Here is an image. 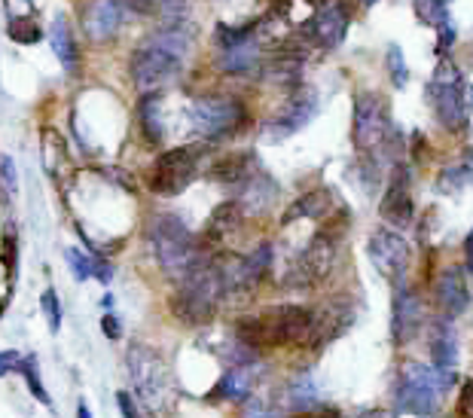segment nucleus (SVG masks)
<instances>
[{"label":"nucleus","mask_w":473,"mask_h":418,"mask_svg":"<svg viewBox=\"0 0 473 418\" xmlns=\"http://www.w3.org/2000/svg\"><path fill=\"white\" fill-rule=\"evenodd\" d=\"M348 31V12L342 4H327L324 10H318V16L303 25V37H309L314 46L321 49H333L346 40Z\"/></svg>","instance_id":"nucleus-16"},{"label":"nucleus","mask_w":473,"mask_h":418,"mask_svg":"<svg viewBox=\"0 0 473 418\" xmlns=\"http://www.w3.org/2000/svg\"><path fill=\"white\" fill-rule=\"evenodd\" d=\"M77 418H92V413H89V406H86V403H80V406H77Z\"/></svg>","instance_id":"nucleus-52"},{"label":"nucleus","mask_w":473,"mask_h":418,"mask_svg":"<svg viewBox=\"0 0 473 418\" xmlns=\"http://www.w3.org/2000/svg\"><path fill=\"white\" fill-rule=\"evenodd\" d=\"M64 259L70 263V269H74V278H77V281L92 278V259L83 257L77 248H68V250H64Z\"/></svg>","instance_id":"nucleus-37"},{"label":"nucleus","mask_w":473,"mask_h":418,"mask_svg":"<svg viewBox=\"0 0 473 418\" xmlns=\"http://www.w3.org/2000/svg\"><path fill=\"white\" fill-rule=\"evenodd\" d=\"M123 19H126V6L119 0H89L80 16L86 37L95 43L117 37V31L123 28Z\"/></svg>","instance_id":"nucleus-15"},{"label":"nucleus","mask_w":473,"mask_h":418,"mask_svg":"<svg viewBox=\"0 0 473 418\" xmlns=\"http://www.w3.org/2000/svg\"><path fill=\"white\" fill-rule=\"evenodd\" d=\"M92 275H95L98 281H104V284H107V281L113 278V269H110V263H104L102 257H95V259H92Z\"/></svg>","instance_id":"nucleus-48"},{"label":"nucleus","mask_w":473,"mask_h":418,"mask_svg":"<svg viewBox=\"0 0 473 418\" xmlns=\"http://www.w3.org/2000/svg\"><path fill=\"white\" fill-rule=\"evenodd\" d=\"M314 113H318V95H314V89H303L269 119V126H266L269 138L284 141V138H290V135L303 132L314 119Z\"/></svg>","instance_id":"nucleus-13"},{"label":"nucleus","mask_w":473,"mask_h":418,"mask_svg":"<svg viewBox=\"0 0 473 418\" xmlns=\"http://www.w3.org/2000/svg\"><path fill=\"white\" fill-rule=\"evenodd\" d=\"M379 4V0H361V6H367V10H370V6H376Z\"/></svg>","instance_id":"nucleus-54"},{"label":"nucleus","mask_w":473,"mask_h":418,"mask_svg":"<svg viewBox=\"0 0 473 418\" xmlns=\"http://www.w3.org/2000/svg\"><path fill=\"white\" fill-rule=\"evenodd\" d=\"M333 259H336V242L330 239V233H318L303 248V254L293 259V266L284 281H288L290 287L321 284V281L330 275V269H333Z\"/></svg>","instance_id":"nucleus-10"},{"label":"nucleus","mask_w":473,"mask_h":418,"mask_svg":"<svg viewBox=\"0 0 473 418\" xmlns=\"http://www.w3.org/2000/svg\"><path fill=\"white\" fill-rule=\"evenodd\" d=\"M49 43H53V53L59 55L61 68L68 70V74H74L77 70V43L70 37V28H68V19L64 16H55L53 28H49Z\"/></svg>","instance_id":"nucleus-27"},{"label":"nucleus","mask_w":473,"mask_h":418,"mask_svg":"<svg viewBox=\"0 0 473 418\" xmlns=\"http://www.w3.org/2000/svg\"><path fill=\"white\" fill-rule=\"evenodd\" d=\"M254 364L250 366H229L224 373V379L217 381V388H214V398H224V400H232V403H241L250 398V391H254Z\"/></svg>","instance_id":"nucleus-25"},{"label":"nucleus","mask_w":473,"mask_h":418,"mask_svg":"<svg viewBox=\"0 0 473 418\" xmlns=\"http://www.w3.org/2000/svg\"><path fill=\"white\" fill-rule=\"evenodd\" d=\"M190 119H192V128H196L202 138L217 141V138H226V135L239 132L248 119V111L239 98H226V95L199 98L196 104L190 107Z\"/></svg>","instance_id":"nucleus-8"},{"label":"nucleus","mask_w":473,"mask_h":418,"mask_svg":"<svg viewBox=\"0 0 473 418\" xmlns=\"http://www.w3.org/2000/svg\"><path fill=\"white\" fill-rule=\"evenodd\" d=\"M257 61H260V37H257V31H254L248 40L224 49V61L220 64H224L226 74H248V70L257 68Z\"/></svg>","instance_id":"nucleus-26"},{"label":"nucleus","mask_w":473,"mask_h":418,"mask_svg":"<svg viewBox=\"0 0 473 418\" xmlns=\"http://www.w3.org/2000/svg\"><path fill=\"white\" fill-rule=\"evenodd\" d=\"M117 406H119V413H123V418H141L138 403L132 400V394H128V391H119L117 394Z\"/></svg>","instance_id":"nucleus-43"},{"label":"nucleus","mask_w":473,"mask_h":418,"mask_svg":"<svg viewBox=\"0 0 473 418\" xmlns=\"http://www.w3.org/2000/svg\"><path fill=\"white\" fill-rule=\"evenodd\" d=\"M306 4H312V6H318V10H324V6L330 4V0H306Z\"/></svg>","instance_id":"nucleus-53"},{"label":"nucleus","mask_w":473,"mask_h":418,"mask_svg":"<svg viewBox=\"0 0 473 418\" xmlns=\"http://www.w3.org/2000/svg\"><path fill=\"white\" fill-rule=\"evenodd\" d=\"M43 162H46V171L53 175L55 180L61 184V171L59 165L68 162V147H64V141L59 138V132H43Z\"/></svg>","instance_id":"nucleus-32"},{"label":"nucleus","mask_w":473,"mask_h":418,"mask_svg":"<svg viewBox=\"0 0 473 418\" xmlns=\"http://www.w3.org/2000/svg\"><path fill=\"white\" fill-rule=\"evenodd\" d=\"M464 263H468V272H473V229L464 239Z\"/></svg>","instance_id":"nucleus-50"},{"label":"nucleus","mask_w":473,"mask_h":418,"mask_svg":"<svg viewBox=\"0 0 473 418\" xmlns=\"http://www.w3.org/2000/svg\"><path fill=\"white\" fill-rule=\"evenodd\" d=\"M156 6H159V10L171 21H177L181 16H186V6H190V0H156Z\"/></svg>","instance_id":"nucleus-39"},{"label":"nucleus","mask_w":473,"mask_h":418,"mask_svg":"<svg viewBox=\"0 0 473 418\" xmlns=\"http://www.w3.org/2000/svg\"><path fill=\"white\" fill-rule=\"evenodd\" d=\"M470 98H473V89H470Z\"/></svg>","instance_id":"nucleus-55"},{"label":"nucleus","mask_w":473,"mask_h":418,"mask_svg":"<svg viewBox=\"0 0 473 418\" xmlns=\"http://www.w3.org/2000/svg\"><path fill=\"white\" fill-rule=\"evenodd\" d=\"M314 403H318V398H314V385L309 379L290 381V385L281 391V406L290 409V413H306V409H314Z\"/></svg>","instance_id":"nucleus-31"},{"label":"nucleus","mask_w":473,"mask_h":418,"mask_svg":"<svg viewBox=\"0 0 473 418\" xmlns=\"http://www.w3.org/2000/svg\"><path fill=\"white\" fill-rule=\"evenodd\" d=\"M458 415L461 418H473V381H468L461 391V400H458Z\"/></svg>","instance_id":"nucleus-45"},{"label":"nucleus","mask_w":473,"mask_h":418,"mask_svg":"<svg viewBox=\"0 0 473 418\" xmlns=\"http://www.w3.org/2000/svg\"><path fill=\"white\" fill-rule=\"evenodd\" d=\"M0 180H4L6 193H16V165L10 156H0Z\"/></svg>","instance_id":"nucleus-41"},{"label":"nucleus","mask_w":473,"mask_h":418,"mask_svg":"<svg viewBox=\"0 0 473 418\" xmlns=\"http://www.w3.org/2000/svg\"><path fill=\"white\" fill-rule=\"evenodd\" d=\"M357 418H394V413H388V409H370V413H363Z\"/></svg>","instance_id":"nucleus-51"},{"label":"nucleus","mask_w":473,"mask_h":418,"mask_svg":"<svg viewBox=\"0 0 473 418\" xmlns=\"http://www.w3.org/2000/svg\"><path fill=\"white\" fill-rule=\"evenodd\" d=\"M257 171H260V165H257L254 153H232V156H224L220 162H214L208 177L226 186H241L248 177H254Z\"/></svg>","instance_id":"nucleus-21"},{"label":"nucleus","mask_w":473,"mask_h":418,"mask_svg":"<svg viewBox=\"0 0 473 418\" xmlns=\"http://www.w3.org/2000/svg\"><path fill=\"white\" fill-rule=\"evenodd\" d=\"M241 217H245V211H241L239 201H235V199L224 201V205L211 214V220H208V235H214V239H224L226 233H232V229L241 226Z\"/></svg>","instance_id":"nucleus-30"},{"label":"nucleus","mask_w":473,"mask_h":418,"mask_svg":"<svg viewBox=\"0 0 473 418\" xmlns=\"http://www.w3.org/2000/svg\"><path fill=\"white\" fill-rule=\"evenodd\" d=\"M425 324V302L415 293V287L397 281L394 284V308H391V336L397 345H406Z\"/></svg>","instance_id":"nucleus-12"},{"label":"nucleus","mask_w":473,"mask_h":418,"mask_svg":"<svg viewBox=\"0 0 473 418\" xmlns=\"http://www.w3.org/2000/svg\"><path fill=\"white\" fill-rule=\"evenodd\" d=\"M126 366H128V379H132L135 394H138L141 406H144L150 415L168 418L175 413V403H177L175 376H171L168 364L162 360L159 351L150 348L144 342L128 345Z\"/></svg>","instance_id":"nucleus-3"},{"label":"nucleus","mask_w":473,"mask_h":418,"mask_svg":"<svg viewBox=\"0 0 473 418\" xmlns=\"http://www.w3.org/2000/svg\"><path fill=\"white\" fill-rule=\"evenodd\" d=\"M275 199H278V184L266 175V171H257L254 177H248L245 184L239 186V199L235 201L241 205V211L260 214V211H266Z\"/></svg>","instance_id":"nucleus-19"},{"label":"nucleus","mask_w":473,"mask_h":418,"mask_svg":"<svg viewBox=\"0 0 473 418\" xmlns=\"http://www.w3.org/2000/svg\"><path fill=\"white\" fill-rule=\"evenodd\" d=\"M226 299L224 287V263L217 259H202L196 269L190 272L177 293L171 297V312L181 324H211L217 315V306Z\"/></svg>","instance_id":"nucleus-4"},{"label":"nucleus","mask_w":473,"mask_h":418,"mask_svg":"<svg viewBox=\"0 0 473 418\" xmlns=\"http://www.w3.org/2000/svg\"><path fill=\"white\" fill-rule=\"evenodd\" d=\"M40 306H43V315H46V321H49V330L59 333L61 330V306H59V293H55L53 287H49V291L40 297Z\"/></svg>","instance_id":"nucleus-36"},{"label":"nucleus","mask_w":473,"mask_h":418,"mask_svg":"<svg viewBox=\"0 0 473 418\" xmlns=\"http://www.w3.org/2000/svg\"><path fill=\"white\" fill-rule=\"evenodd\" d=\"M428 351H431V364L440 370H453L458 360V339L449 318H440L428 330Z\"/></svg>","instance_id":"nucleus-20"},{"label":"nucleus","mask_w":473,"mask_h":418,"mask_svg":"<svg viewBox=\"0 0 473 418\" xmlns=\"http://www.w3.org/2000/svg\"><path fill=\"white\" fill-rule=\"evenodd\" d=\"M351 138L361 153H379L388 147L391 138V117L388 104L376 92H361L355 95V113H351Z\"/></svg>","instance_id":"nucleus-7"},{"label":"nucleus","mask_w":473,"mask_h":418,"mask_svg":"<svg viewBox=\"0 0 473 418\" xmlns=\"http://www.w3.org/2000/svg\"><path fill=\"white\" fill-rule=\"evenodd\" d=\"M232 333L254 351L281 348V345H309L318 336V321H314V312L303 306H275L263 315L239 318Z\"/></svg>","instance_id":"nucleus-1"},{"label":"nucleus","mask_w":473,"mask_h":418,"mask_svg":"<svg viewBox=\"0 0 473 418\" xmlns=\"http://www.w3.org/2000/svg\"><path fill=\"white\" fill-rule=\"evenodd\" d=\"M102 330H104L107 339H119V336H123V324L113 318V315H104V318H102Z\"/></svg>","instance_id":"nucleus-47"},{"label":"nucleus","mask_w":473,"mask_h":418,"mask_svg":"<svg viewBox=\"0 0 473 418\" xmlns=\"http://www.w3.org/2000/svg\"><path fill=\"white\" fill-rule=\"evenodd\" d=\"M428 98H431L434 117L446 132H461L468 126V86L464 74L449 59H440L431 83H428Z\"/></svg>","instance_id":"nucleus-6"},{"label":"nucleus","mask_w":473,"mask_h":418,"mask_svg":"<svg viewBox=\"0 0 473 418\" xmlns=\"http://www.w3.org/2000/svg\"><path fill=\"white\" fill-rule=\"evenodd\" d=\"M412 10L421 25L436 31V49H440V55L446 59V49L455 43V28H453V21H449L446 0H412Z\"/></svg>","instance_id":"nucleus-18"},{"label":"nucleus","mask_w":473,"mask_h":418,"mask_svg":"<svg viewBox=\"0 0 473 418\" xmlns=\"http://www.w3.org/2000/svg\"><path fill=\"white\" fill-rule=\"evenodd\" d=\"M333 208V199H330V190H312V193H303L299 199L290 201V208L281 214V223L284 226H290L293 220H321L324 214Z\"/></svg>","instance_id":"nucleus-24"},{"label":"nucleus","mask_w":473,"mask_h":418,"mask_svg":"<svg viewBox=\"0 0 473 418\" xmlns=\"http://www.w3.org/2000/svg\"><path fill=\"white\" fill-rule=\"evenodd\" d=\"M293 418H346L336 406H314V409H306V413H297Z\"/></svg>","instance_id":"nucleus-44"},{"label":"nucleus","mask_w":473,"mask_h":418,"mask_svg":"<svg viewBox=\"0 0 473 418\" xmlns=\"http://www.w3.org/2000/svg\"><path fill=\"white\" fill-rule=\"evenodd\" d=\"M21 357L19 351H0V376H10V373H19V366H21Z\"/></svg>","instance_id":"nucleus-42"},{"label":"nucleus","mask_w":473,"mask_h":418,"mask_svg":"<svg viewBox=\"0 0 473 418\" xmlns=\"http://www.w3.org/2000/svg\"><path fill=\"white\" fill-rule=\"evenodd\" d=\"M367 257L379 275L397 284V281H404V272L410 266V242L394 229H376L367 242Z\"/></svg>","instance_id":"nucleus-11"},{"label":"nucleus","mask_w":473,"mask_h":418,"mask_svg":"<svg viewBox=\"0 0 473 418\" xmlns=\"http://www.w3.org/2000/svg\"><path fill=\"white\" fill-rule=\"evenodd\" d=\"M141 128H144V138L150 143H162L165 138V128H162V117H159V95L156 92H147L144 98H141Z\"/></svg>","instance_id":"nucleus-28"},{"label":"nucleus","mask_w":473,"mask_h":418,"mask_svg":"<svg viewBox=\"0 0 473 418\" xmlns=\"http://www.w3.org/2000/svg\"><path fill=\"white\" fill-rule=\"evenodd\" d=\"M436 403H440V394L428 391L421 385H412V381L400 379V385L394 388V406L400 413H410V415H431L436 413Z\"/></svg>","instance_id":"nucleus-22"},{"label":"nucleus","mask_w":473,"mask_h":418,"mask_svg":"<svg viewBox=\"0 0 473 418\" xmlns=\"http://www.w3.org/2000/svg\"><path fill=\"white\" fill-rule=\"evenodd\" d=\"M245 418H278V415H275V409H269L263 400H250L245 409Z\"/></svg>","instance_id":"nucleus-46"},{"label":"nucleus","mask_w":473,"mask_h":418,"mask_svg":"<svg viewBox=\"0 0 473 418\" xmlns=\"http://www.w3.org/2000/svg\"><path fill=\"white\" fill-rule=\"evenodd\" d=\"M19 373L25 376V381H28V388H31V394L37 398L40 403H46L49 406V394H46V388H43V381H40V373H37V357H25L21 360V366H19Z\"/></svg>","instance_id":"nucleus-34"},{"label":"nucleus","mask_w":473,"mask_h":418,"mask_svg":"<svg viewBox=\"0 0 473 418\" xmlns=\"http://www.w3.org/2000/svg\"><path fill=\"white\" fill-rule=\"evenodd\" d=\"M150 248H153L156 259H159L162 272L171 278H186L199 263L205 259L199 242L192 239V233L186 229V223L175 214H159L153 217L147 229Z\"/></svg>","instance_id":"nucleus-5"},{"label":"nucleus","mask_w":473,"mask_h":418,"mask_svg":"<svg viewBox=\"0 0 473 418\" xmlns=\"http://www.w3.org/2000/svg\"><path fill=\"white\" fill-rule=\"evenodd\" d=\"M4 259H6V269H10V278L16 275V229L6 226L4 235Z\"/></svg>","instance_id":"nucleus-38"},{"label":"nucleus","mask_w":473,"mask_h":418,"mask_svg":"<svg viewBox=\"0 0 473 418\" xmlns=\"http://www.w3.org/2000/svg\"><path fill=\"white\" fill-rule=\"evenodd\" d=\"M199 160H202V150L199 147L165 150L159 160L153 162V171H150V190L159 193V196H177V193H183L192 184V177H196Z\"/></svg>","instance_id":"nucleus-9"},{"label":"nucleus","mask_w":473,"mask_h":418,"mask_svg":"<svg viewBox=\"0 0 473 418\" xmlns=\"http://www.w3.org/2000/svg\"><path fill=\"white\" fill-rule=\"evenodd\" d=\"M400 379L412 381V385L428 388V391L440 394V398L449 391V388L455 385V373H453V370H440V366H425V364H415V360L404 364V370H400Z\"/></svg>","instance_id":"nucleus-23"},{"label":"nucleus","mask_w":473,"mask_h":418,"mask_svg":"<svg viewBox=\"0 0 473 418\" xmlns=\"http://www.w3.org/2000/svg\"><path fill=\"white\" fill-rule=\"evenodd\" d=\"M385 64H388L394 89H406V83H410V68H406L404 53H400L397 43H391V46H388V53H385Z\"/></svg>","instance_id":"nucleus-33"},{"label":"nucleus","mask_w":473,"mask_h":418,"mask_svg":"<svg viewBox=\"0 0 473 418\" xmlns=\"http://www.w3.org/2000/svg\"><path fill=\"white\" fill-rule=\"evenodd\" d=\"M379 214H382L385 223H391L394 229H406L412 223L415 205H412V190H410V171L404 165L394 168V175L388 180L382 193V201H379Z\"/></svg>","instance_id":"nucleus-14"},{"label":"nucleus","mask_w":473,"mask_h":418,"mask_svg":"<svg viewBox=\"0 0 473 418\" xmlns=\"http://www.w3.org/2000/svg\"><path fill=\"white\" fill-rule=\"evenodd\" d=\"M119 4L135 12H153L156 10V0H119Z\"/></svg>","instance_id":"nucleus-49"},{"label":"nucleus","mask_w":473,"mask_h":418,"mask_svg":"<svg viewBox=\"0 0 473 418\" xmlns=\"http://www.w3.org/2000/svg\"><path fill=\"white\" fill-rule=\"evenodd\" d=\"M6 16H10V21H16V19H34L31 0H10V4H6Z\"/></svg>","instance_id":"nucleus-40"},{"label":"nucleus","mask_w":473,"mask_h":418,"mask_svg":"<svg viewBox=\"0 0 473 418\" xmlns=\"http://www.w3.org/2000/svg\"><path fill=\"white\" fill-rule=\"evenodd\" d=\"M6 34H10V37L16 40V43H40L43 40V31L37 28V21H34V19H16V21H10Z\"/></svg>","instance_id":"nucleus-35"},{"label":"nucleus","mask_w":473,"mask_h":418,"mask_svg":"<svg viewBox=\"0 0 473 418\" xmlns=\"http://www.w3.org/2000/svg\"><path fill=\"white\" fill-rule=\"evenodd\" d=\"M473 184V153L464 156L461 162L449 165V168H443L440 180H436V186H440V193H449V196H455V193H461L464 186Z\"/></svg>","instance_id":"nucleus-29"},{"label":"nucleus","mask_w":473,"mask_h":418,"mask_svg":"<svg viewBox=\"0 0 473 418\" xmlns=\"http://www.w3.org/2000/svg\"><path fill=\"white\" fill-rule=\"evenodd\" d=\"M470 306V291H468V278L464 269L458 266H446L436 278V308L443 312V318H458L464 308Z\"/></svg>","instance_id":"nucleus-17"},{"label":"nucleus","mask_w":473,"mask_h":418,"mask_svg":"<svg viewBox=\"0 0 473 418\" xmlns=\"http://www.w3.org/2000/svg\"><path fill=\"white\" fill-rule=\"evenodd\" d=\"M186 53H190V34L181 31V25H168L150 34L144 46L135 49L132 64H128L135 86L141 92H153L175 80L183 68Z\"/></svg>","instance_id":"nucleus-2"}]
</instances>
